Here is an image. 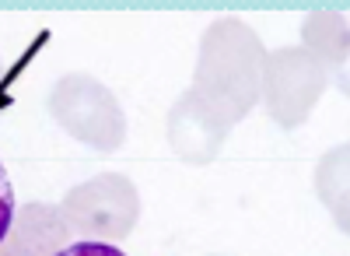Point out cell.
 Here are the masks:
<instances>
[{
    "label": "cell",
    "mask_w": 350,
    "mask_h": 256,
    "mask_svg": "<svg viewBox=\"0 0 350 256\" xmlns=\"http://www.w3.org/2000/svg\"><path fill=\"white\" fill-rule=\"evenodd\" d=\"M262 60H267V53H262V42L252 28L239 18H221L203 32L196 81L189 92L221 123L231 127L259 102Z\"/></svg>",
    "instance_id": "obj_1"
},
{
    "label": "cell",
    "mask_w": 350,
    "mask_h": 256,
    "mask_svg": "<svg viewBox=\"0 0 350 256\" xmlns=\"http://www.w3.org/2000/svg\"><path fill=\"white\" fill-rule=\"evenodd\" d=\"M49 116L95 151H116L126 140V116L120 102L92 74H67L56 81L49 92Z\"/></svg>",
    "instance_id": "obj_2"
},
{
    "label": "cell",
    "mask_w": 350,
    "mask_h": 256,
    "mask_svg": "<svg viewBox=\"0 0 350 256\" xmlns=\"http://www.w3.org/2000/svg\"><path fill=\"white\" fill-rule=\"evenodd\" d=\"M60 214L67 221V229L84 235L88 242H120L133 232V225L140 218V196L126 176L102 172L74 186L64 196Z\"/></svg>",
    "instance_id": "obj_3"
},
{
    "label": "cell",
    "mask_w": 350,
    "mask_h": 256,
    "mask_svg": "<svg viewBox=\"0 0 350 256\" xmlns=\"http://www.w3.org/2000/svg\"><path fill=\"white\" fill-rule=\"evenodd\" d=\"M326 92V67L301 46L277 49L262 60V84H259V99L267 102L270 116L284 127L295 130L301 127L315 102Z\"/></svg>",
    "instance_id": "obj_4"
},
{
    "label": "cell",
    "mask_w": 350,
    "mask_h": 256,
    "mask_svg": "<svg viewBox=\"0 0 350 256\" xmlns=\"http://www.w3.org/2000/svg\"><path fill=\"white\" fill-rule=\"evenodd\" d=\"M228 123H221L193 92H186L168 112V144L186 165H207L228 140Z\"/></svg>",
    "instance_id": "obj_5"
},
{
    "label": "cell",
    "mask_w": 350,
    "mask_h": 256,
    "mask_svg": "<svg viewBox=\"0 0 350 256\" xmlns=\"http://www.w3.org/2000/svg\"><path fill=\"white\" fill-rule=\"evenodd\" d=\"M70 229L53 204H25L14 211L11 229L0 242V256H56L70 246Z\"/></svg>",
    "instance_id": "obj_6"
},
{
    "label": "cell",
    "mask_w": 350,
    "mask_h": 256,
    "mask_svg": "<svg viewBox=\"0 0 350 256\" xmlns=\"http://www.w3.org/2000/svg\"><path fill=\"white\" fill-rule=\"evenodd\" d=\"M305 46L319 64H340L347 60V18L343 14H312L305 21Z\"/></svg>",
    "instance_id": "obj_7"
},
{
    "label": "cell",
    "mask_w": 350,
    "mask_h": 256,
    "mask_svg": "<svg viewBox=\"0 0 350 256\" xmlns=\"http://www.w3.org/2000/svg\"><path fill=\"white\" fill-rule=\"evenodd\" d=\"M11 218H14V186L8 179L4 162H0V242H4V235L11 229Z\"/></svg>",
    "instance_id": "obj_8"
},
{
    "label": "cell",
    "mask_w": 350,
    "mask_h": 256,
    "mask_svg": "<svg viewBox=\"0 0 350 256\" xmlns=\"http://www.w3.org/2000/svg\"><path fill=\"white\" fill-rule=\"evenodd\" d=\"M56 256H126V253H120L112 242H70L67 249H60Z\"/></svg>",
    "instance_id": "obj_9"
}]
</instances>
